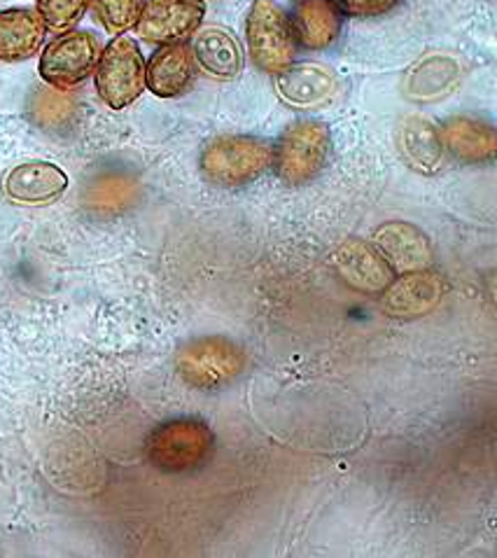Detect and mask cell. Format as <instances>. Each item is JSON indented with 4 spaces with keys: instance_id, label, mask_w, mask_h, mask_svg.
Wrapping results in <instances>:
<instances>
[{
    "instance_id": "d6986e66",
    "label": "cell",
    "mask_w": 497,
    "mask_h": 558,
    "mask_svg": "<svg viewBox=\"0 0 497 558\" xmlns=\"http://www.w3.org/2000/svg\"><path fill=\"white\" fill-rule=\"evenodd\" d=\"M397 150L413 171L433 175L444 161L439 131L421 118H407L397 126Z\"/></svg>"
},
{
    "instance_id": "7402d4cb",
    "label": "cell",
    "mask_w": 497,
    "mask_h": 558,
    "mask_svg": "<svg viewBox=\"0 0 497 558\" xmlns=\"http://www.w3.org/2000/svg\"><path fill=\"white\" fill-rule=\"evenodd\" d=\"M136 199V185L122 175H106L89 190V206L101 213L124 210Z\"/></svg>"
},
{
    "instance_id": "2e32d148",
    "label": "cell",
    "mask_w": 497,
    "mask_h": 558,
    "mask_svg": "<svg viewBox=\"0 0 497 558\" xmlns=\"http://www.w3.org/2000/svg\"><path fill=\"white\" fill-rule=\"evenodd\" d=\"M47 26L36 10H0V61H24L45 43Z\"/></svg>"
},
{
    "instance_id": "3957f363",
    "label": "cell",
    "mask_w": 497,
    "mask_h": 558,
    "mask_svg": "<svg viewBox=\"0 0 497 558\" xmlns=\"http://www.w3.org/2000/svg\"><path fill=\"white\" fill-rule=\"evenodd\" d=\"M245 40L257 69L278 75L296 57V40L288 12L276 0H255L245 16Z\"/></svg>"
},
{
    "instance_id": "44dd1931",
    "label": "cell",
    "mask_w": 497,
    "mask_h": 558,
    "mask_svg": "<svg viewBox=\"0 0 497 558\" xmlns=\"http://www.w3.org/2000/svg\"><path fill=\"white\" fill-rule=\"evenodd\" d=\"M73 98L61 89H40L33 96L31 118L43 129H63L73 118Z\"/></svg>"
},
{
    "instance_id": "9a60e30c",
    "label": "cell",
    "mask_w": 497,
    "mask_h": 558,
    "mask_svg": "<svg viewBox=\"0 0 497 558\" xmlns=\"http://www.w3.org/2000/svg\"><path fill=\"white\" fill-rule=\"evenodd\" d=\"M288 16L296 45L311 52L335 45L343 24L341 12L331 0H296Z\"/></svg>"
},
{
    "instance_id": "ffe728a7",
    "label": "cell",
    "mask_w": 497,
    "mask_h": 558,
    "mask_svg": "<svg viewBox=\"0 0 497 558\" xmlns=\"http://www.w3.org/2000/svg\"><path fill=\"white\" fill-rule=\"evenodd\" d=\"M458 75V63L449 57H429L419 61L409 71L407 96L413 101H435V98L446 96L456 87Z\"/></svg>"
},
{
    "instance_id": "d4e9b609",
    "label": "cell",
    "mask_w": 497,
    "mask_h": 558,
    "mask_svg": "<svg viewBox=\"0 0 497 558\" xmlns=\"http://www.w3.org/2000/svg\"><path fill=\"white\" fill-rule=\"evenodd\" d=\"M341 12V16H351V20H374V16H384L395 10L402 0H331Z\"/></svg>"
},
{
    "instance_id": "7c38bea8",
    "label": "cell",
    "mask_w": 497,
    "mask_h": 558,
    "mask_svg": "<svg viewBox=\"0 0 497 558\" xmlns=\"http://www.w3.org/2000/svg\"><path fill=\"white\" fill-rule=\"evenodd\" d=\"M69 187V175H65L57 163L49 161H26L14 167L5 175V194L14 204L43 206L52 204Z\"/></svg>"
},
{
    "instance_id": "7a4b0ae2",
    "label": "cell",
    "mask_w": 497,
    "mask_h": 558,
    "mask_svg": "<svg viewBox=\"0 0 497 558\" xmlns=\"http://www.w3.org/2000/svg\"><path fill=\"white\" fill-rule=\"evenodd\" d=\"M271 169V143L255 136L227 134L206 145L202 171L210 183L239 190L255 183Z\"/></svg>"
},
{
    "instance_id": "52a82bcc",
    "label": "cell",
    "mask_w": 497,
    "mask_h": 558,
    "mask_svg": "<svg viewBox=\"0 0 497 558\" xmlns=\"http://www.w3.org/2000/svg\"><path fill=\"white\" fill-rule=\"evenodd\" d=\"M101 45L87 31H65L43 49L40 75L49 87L73 89L94 75Z\"/></svg>"
},
{
    "instance_id": "e0dca14e",
    "label": "cell",
    "mask_w": 497,
    "mask_h": 558,
    "mask_svg": "<svg viewBox=\"0 0 497 558\" xmlns=\"http://www.w3.org/2000/svg\"><path fill=\"white\" fill-rule=\"evenodd\" d=\"M192 57L198 69L218 80H234L243 69L239 43L220 26H206L196 33Z\"/></svg>"
},
{
    "instance_id": "30bf717a",
    "label": "cell",
    "mask_w": 497,
    "mask_h": 558,
    "mask_svg": "<svg viewBox=\"0 0 497 558\" xmlns=\"http://www.w3.org/2000/svg\"><path fill=\"white\" fill-rule=\"evenodd\" d=\"M331 267L337 269L346 286L367 294L384 292L395 278V271L384 255L372 243H364L360 239H348L339 243L337 251L331 253Z\"/></svg>"
},
{
    "instance_id": "cb8c5ba5",
    "label": "cell",
    "mask_w": 497,
    "mask_h": 558,
    "mask_svg": "<svg viewBox=\"0 0 497 558\" xmlns=\"http://www.w3.org/2000/svg\"><path fill=\"white\" fill-rule=\"evenodd\" d=\"M38 14L47 28L71 31L87 10L89 0H36Z\"/></svg>"
},
{
    "instance_id": "4fadbf2b",
    "label": "cell",
    "mask_w": 497,
    "mask_h": 558,
    "mask_svg": "<svg viewBox=\"0 0 497 558\" xmlns=\"http://www.w3.org/2000/svg\"><path fill=\"white\" fill-rule=\"evenodd\" d=\"M437 131L444 150L462 163H486L497 155L495 129L472 114H456L444 120Z\"/></svg>"
},
{
    "instance_id": "ac0fdd59",
    "label": "cell",
    "mask_w": 497,
    "mask_h": 558,
    "mask_svg": "<svg viewBox=\"0 0 497 558\" xmlns=\"http://www.w3.org/2000/svg\"><path fill=\"white\" fill-rule=\"evenodd\" d=\"M276 89L286 104L311 108L335 94V77L318 63H290L276 75Z\"/></svg>"
},
{
    "instance_id": "8fae6325",
    "label": "cell",
    "mask_w": 497,
    "mask_h": 558,
    "mask_svg": "<svg viewBox=\"0 0 497 558\" xmlns=\"http://www.w3.org/2000/svg\"><path fill=\"white\" fill-rule=\"evenodd\" d=\"M444 281L439 274L433 271H411L400 278H392V283L384 290L380 308L384 314L397 320L421 318L433 311L444 298Z\"/></svg>"
},
{
    "instance_id": "5b68a950",
    "label": "cell",
    "mask_w": 497,
    "mask_h": 558,
    "mask_svg": "<svg viewBox=\"0 0 497 558\" xmlns=\"http://www.w3.org/2000/svg\"><path fill=\"white\" fill-rule=\"evenodd\" d=\"M96 92L112 110L131 106L145 89V61L134 38L118 36L98 57Z\"/></svg>"
},
{
    "instance_id": "603a6c76",
    "label": "cell",
    "mask_w": 497,
    "mask_h": 558,
    "mask_svg": "<svg viewBox=\"0 0 497 558\" xmlns=\"http://www.w3.org/2000/svg\"><path fill=\"white\" fill-rule=\"evenodd\" d=\"M89 3L106 31L122 36V33L136 26L145 0H89Z\"/></svg>"
},
{
    "instance_id": "8992f818",
    "label": "cell",
    "mask_w": 497,
    "mask_h": 558,
    "mask_svg": "<svg viewBox=\"0 0 497 558\" xmlns=\"http://www.w3.org/2000/svg\"><path fill=\"white\" fill-rule=\"evenodd\" d=\"M245 365V355L231 339L204 337L178 351L175 367L182 379L198 390H218L234 381Z\"/></svg>"
},
{
    "instance_id": "277c9868",
    "label": "cell",
    "mask_w": 497,
    "mask_h": 558,
    "mask_svg": "<svg viewBox=\"0 0 497 558\" xmlns=\"http://www.w3.org/2000/svg\"><path fill=\"white\" fill-rule=\"evenodd\" d=\"M215 447L208 425L198 418H175L159 425L147 439V456L161 472H187L204 465Z\"/></svg>"
},
{
    "instance_id": "ba28073f",
    "label": "cell",
    "mask_w": 497,
    "mask_h": 558,
    "mask_svg": "<svg viewBox=\"0 0 497 558\" xmlns=\"http://www.w3.org/2000/svg\"><path fill=\"white\" fill-rule=\"evenodd\" d=\"M204 14L206 0H147L136 33L150 45L185 43L202 26Z\"/></svg>"
},
{
    "instance_id": "5bb4252c",
    "label": "cell",
    "mask_w": 497,
    "mask_h": 558,
    "mask_svg": "<svg viewBox=\"0 0 497 558\" xmlns=\"http://www.w3.org/2000/svg\"><path fill=\"white\" fill-rule=\"evenodd\" d=\"M194 80V57L187 43L161 45L145 65V87L157 98L185 94Z\"/></svg>"
},
{
    "instance_id": "6da1fadb",
    "label": "cell",
    "mask_w": 497,
    "mask_h": 558,
    "mask_svg": "<svg viewBox=\"0 0 497 558\" xmlns=\"http://www.w3.org/2000/svg\"><path fill=\"white\" fill-rule=\"evenodd\" d=\"M329 153V126L318 120H300L290 124L276 145H271V169L280 183L302 187L325 169Z\"/></svg>"
},
{
    "instance_id": "9c48e42d",
    "label": "cell",
    "mask_w": 497,
    "mask_h": 558,
    "mask_svg": "<svg viewBox=\"0 0 497 558\" xmlns=\"http://www.w3.org/2000/svg\"><path fill=\"white\" fill-rule=\"evenodd\" d=\"M372 245L384 255L395 274L429 269L435 259L433 243L423 229L411 222H386L374 229Z\"/></svg>"
}]
</instances>
